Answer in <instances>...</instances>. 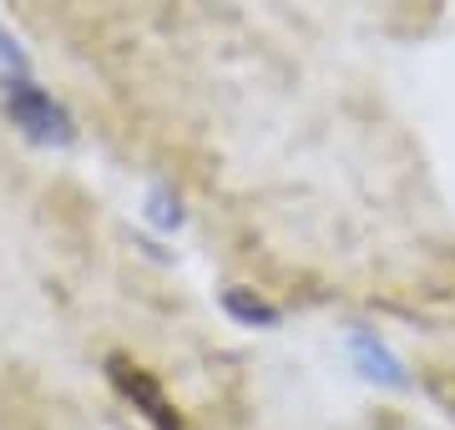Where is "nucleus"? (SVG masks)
Returning a JSON list of instances; mask_svg holds the SVG:
<instances>
[{"label": "nucleus", "instance_id": "nucleus-1", "mask_svg": "<svg viewBox=\"0 0 455 430\" xmlns=\"http://www.w3.org/2000/svg\"><path fill=\"white\" fill-rule=\"evenodd\" d=\"M0 101H5L11 122H16L31 142H46V147H66V142H76V122H71V112H66L51 92H41L26 71H11V76H5Z\"/></svg>", "mask_w": 455, "mask_h": 430}, {"label": "nucleus", "instance_id": "nucleus-2", "mask_svg": "<svg viewBox=\"0 0 455 430\" xmlns=\"http://www.w3.org/2000/svg\"><path fill=\"white\" fill-rule=\"evenodd\" d=\"M107 380L122 390V400H132V410H142V420L152 430H182V415L172 410V400H167L163 380H157L152 370H142V364L127 360V354H112V360H107Z\"/></svg>", "mask_w": 455, "mask_h": 430}, {"label": "nucleus", "instance_id": "nucleus-3", "mask_svg": "<svg viewBox=\"0 0 455 430\" xmlns=\"http://www.w3.org/2000/svg\"><path fill=\"white\" fill-rule=\"evenodd\" d=\"M349 354H355V364L370 375V380H379V385H390V390H405L410 385V375H405V364L390 354V345L385 339H374V334H364L359 330L355 339H349Z\"/></svg>", "mask_w": 455, "mask_h": 430}, {"label": "nucleus", "instance_id": "nucleus-4", "mask_svg": "<svg viewBox=\"0 0 455 430\" xmlns=\"http://www.w3.org/2000/svg\"><path fill=\"white\" fill-rule=\"evenodd\" d=\"M223 309L228 319H238V324H248V330H274L278 319V304H268L263 294H253V289H223Z\"/></svg>", "mask_w": 455, "mask_h": 430}, {"label": "nucleus", "instance_id": "nucleus-5", "mask_svg": "<svg viewBox=\"0 0 455 430\" xmlns=\"http://www.w3.org/2000/svg\"><path fill=\"white\" fill-rule=\"evenodd\" d=\"M178 203L167 198V193H152V223H163V228H172V223H178Z\"/></svg>", "mask_w": 455, "mask_h": 430}, {"label": "nucleus", "instance_id": "nucleus-6", "mask_svg": "<svg viewBox=\"0 0 455 430\" xmlns=\"http://www.w3.org/2000/svg\"><path fill=\"white\" fill-rule=\"evenodd\" d=\"M0 61H5L11 71H26V51H20V46H16V41H11L5 31H0Z\"/></svg>", "mask_w": 455, "mask_h": 430}]
</instances>
